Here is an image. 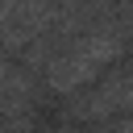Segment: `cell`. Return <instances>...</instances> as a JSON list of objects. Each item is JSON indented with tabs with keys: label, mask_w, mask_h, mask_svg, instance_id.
<instances>
[{
	"label": "cell",
	"mask_w": 133,
	"mask_h": 133,
	"mask_svg": "<svg viewBox=\"0 0 133 133\" xmlns=\"http://www.w3.org/2000/svg\"><path fill=\"white\" fill-rule=\"evenodd\" d=\"M116 50H121V46H116L112 37H87L79 50H71V58L58 62V71H54V87H58V91H62V87H79V83L91 79L96 66H104Z\"/></svg>",
	"instance_id": "1"
}]
</instances>
